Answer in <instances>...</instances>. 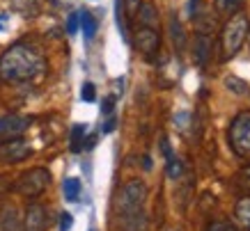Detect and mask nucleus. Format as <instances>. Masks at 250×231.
<instances>
[{"label": "nucleus", "mask_w": 250, "mask_h": 231, "mask_svg": "<svg viewBox=\"0 0 250 231\" xmlns=\"http://www.w3.org/2000/svg\"><path fill=\"white\" fill-rule=\"evenodd\" d=\"M0 231H21V220L14 206H5L0 213Z\"/></svg>", "instance_id": "ddd939ff"}, {"label": "nucleus", "mask_w": 250, "mask_h": 231, "mask_svg": "<svg viewBox=\"0 0 250 231\" xmlns=\"http://www.w3.org/2000/svg\"><path fill=\"white\" fill-rule=\"evenodd\" d=\"M62 190H64V199L67 201H76L78 194H81V181H78L76 176H69V179H64V183H62Z\"/></svg>", "instance_id": "dca6fc26"}, {"label": "nucleus", "mask_w": 250, "mask_h": 231, "mask_svg": "<svg viewBox=\"0 0 250 231\" xmlns=\"http://www.w3.org/2000/svg\"><path fill=\"white\" fill-rule=\"evenodd\" d=\"M136 19L145 28H159V12H156L152 2H143L136 12Z\"/></svg>", "instance_id": "9b49d317"}, {"label": "nucleus", "mask_w": 250, "mask_h": 231, "mask_svg": "<svg viewBox=\"0 0 250 231\" xmlns=\"http://www.w3.org/2000/svg\"><path fill=\"white\" fill-rule=\"evenodd\" d=\"M225 87H228L232 94H236V96H246L250 92L248 82L241 80V78H236V76H228V78H225Z\"/></svg>", "instance_id": "2eb2a0df"}, {"label": "nucleus", "mask_w": 250, "mask_h": 231, "mask_svg": "<svg viewBox=\"0 0 250 231\" xmlns=\"http://www.w3.org/2000/svg\"><path fill=\"white\" fill-rule=\"evenodd\" d=\"M81 98H83V101H87V103H92V101L97 98V87H94L92 82H85L83 90H81Z\"/></svg>", "instance_id": "4be33fe9"}, {"label": "nucleus", "mask_w": 250, "mask_h": 231, "mask_svg": "<svg viewBox=\"0 0 250 231\" xmlns=\"http://www.w3.org/2000/svg\"><path fill=\"white\" fill-rule=\"evenodd\" d=\"M250 32V21L243 12H234L229 16V21L223 25V32H220V41H223V58H234L236 53L241 51L243 41Z\"/></svg>", "instance_id": "7ed1b4c3"}, {"label": "nucleus", "mask_w": 250, "mask_h": 231, "mask_svg": "<svg viewBox=\"0 0 250 231\" xmlns=\"http://www.w3.org/2000/svg\"><path fill=\"white\" fill-rule=\"evenodd\" d=\"M145 201H147V186L143 181H129L126 186H122L117 194V215L124 231L147 229Z\"/></svg>", "instance_id": "f03ea898"}, {"label": "nucleus", "mask_w": 250, "mask_h": 231, "mask_svg": "<svg viewBox=\"0 0 250 231\" xmlns=\"http://www.w3.org/2000/svg\"><path fill=\"white\" fill-rule=\"evenodd\" d=\"M46 71V60L28 44H14L0 55V78L5 82H28Z\"/></svg>", "instance_id": "f257e3e1"}, {"label": "nucleus", "mask_w": 250, "mask_h": 231, "mask_svg": "<svg viewBox=\"0 0 250 231\" xmlns=\"http://www.w3.org/2000/svg\"><path fill=\"white\" fill-rule=\"evenodd\" d=\"M170 35H172V41L177 44V48L182 51L184 44H186V37H184V30H182V23H179V19L177 16H170Z\"/></svg>", "instance_id": "f3484780"}, {"label": "nucleus", "mask_w": 250, "mask_h": 231, "mask_svg": "<svg viewBox=\"0 0 250 231\" xmlns=\"http://www.w3.org/2000/svg\"><path fill=\"white\" fill-rule=\"evenodd\" d=\"M32 156V147L23 137H12L2 140L0 144V163H21Z\"/></svg>", "instance_id": "0eeeda50"}, {"label": "nucleus", "mask_w": 250, "mask_h": 231, "mask_svg": "<svg viewBox=\"0 0 250 231\" xmlns=\"http://www.w3.org/2000/svg\"><path fill=\"white\" fill-rule=\"evenodd\" d=\"M81 28H83L85 37L92 39L97 35V19H94L90 12H81Z\"/></svg>", "instance_id": "6ab92c4d"}, {"label": "nucleus", "mask_w": 250, "mask_h": 231, "mask_svg": "<svg viewBox=\"0 0 250 231\" xmlns=\"http://www.w3.org/2000/svg\"><path fill=\"white\" fill-rule=\"evenodd\" d=\"M133 44L140 53L145 55H152V53L159 51L161 46V35H159V28H145L140 25L136 30V37H133Z\"/></svg>", "instance_id": "1a4fd4ad"}, {"label": "nucleus", "mask_w": 250, "mask_h": 231, "mask_svg": "<svg viewBox=\"0 0 250 231\" xmlns=\"http://www.w3.org/2000/svg\"><path fill=\"white\" fill-rule=\"evenodd\" d=\"M28 128H30V117H23V115H5V117L0 119V140L21 137Z\"/></svg>", "instance_id": "6e6552de"}, {"label": "nucleus", "mask_w": 250, "mask_h": 231, "mask_svg": "<svg viewBox=\"0 0 250 231\" xmlns=\"http://www.w3.org/2000/svg\"><path fill=\"white\" fill-rule=\"evenodd\" d=\"M9 190V181L5 179V176H0V199L5 197V192Z\"/></svg>", "instance_id": "c85d7f7f"}, {"label": "nucleus", "mask_w": 250, "mask_h": 231, "mask_svg": "<svg viewBox=\"0 0 250 231\" xmlns=\"http://www.w3.org/2000/svg\"><path fill=\"white\" fill-rule=\"evenodd\" d=\"M211 48H213V39L205 32H197L193 37V62L197 67H205L209 58H211Z\"/></svg>", "instance_id": "9d476101"}, {"label": "nucleus", "mask_w": 250, "mask_h": 231, "mask_svg": "<svg viewBox=\"0 0 250 231\" xmlns=\"http://www.w3.org/2000/svg\"><path fill=\"white\" fill-rule=\"evenodd\" d=\"M229 147L239 158H250V112L236 115L229 124Z\"/></svg>", "instance_id": "39448f33"}, {"label": "nucleus", "mask_w": 250, "mask_h": 231, "mask_svg": "<svg viewBox=\"0 0 250 231\" xmlns=\"http://www.w3.org/2000/svg\"><path fill=\"white\" fill-rule=\"evenodd\" d=\"M48 183H51V172L46 167H32V170L23 172L19 176L14 190L23 197H28V199H35L48 188Z\"/></svg>", "instance_id": "20e7f679"}, {"label": "nucleus", "mask_w": 250, "mask_h": 231, "mask_svg": "<svg viewBox=\"0 0 250 231\" xmlns=\"http://www.w3.org/2000/svg\"><path fill=\"white\" fill-rule=\"evenodd\" d=\"M246 0H216V9L220 14H234L241 9V5Z\"/></svg>", "instance_id": "412c9836"}, {"label": "nucleus", "mask_w": 250, "mask_h": 231, "mask_svg": "<svg viewBox=\"0 0 250 231\" xmlns=\"http://www.w3.org/2000/svg\"><path fill=\"white\" fill-rule=\"evenodd\" d=\"M140 5H143V0H126V12H129V16H136Z\"/></svg>", "instance_id": "cd10ccee"}, {"label": "nucleus", "mask_w": 250, "mask_h": 231, "mask_svg": "<svg viewBox=\"0 0 250 231\" xmlns=\"http://www.w3.org/2000/svg\"><path fill=\"white\" fill-rule=\"evenodd\" d=\"M113 108H115V98L113 96H106V98H104V105H101V112H104V115H110V112H113Z\"/></svg>", "instance_id": "bb28decb"}, {"label": "nucleus", "mask_w": 250, "mask_h": 231, "mask_svg": "<svg viewBox=\"0 0 250 231\" xmlns=\"http://www.w3.org/2000/svg\"><path fill=\"white\" fill-rule=\"evenodd\" d=\"M78 28H81V14H69V19H67V32L69 35H76L78 32Z\"/></svg>", "instance_id": "b1692460"}, {"label": "nucleus", "mask_w": 250, "mask_h": 231, "mask_svg": "<svg viewBox=\"0 0 250 231\" xmlns=\"http://www.w3.org/2000/svg\"><path fill=\"white\" fill-rule=\"evenodd\" d=\"M51 224L48 209L39 201H30L23 213V231H46Z\"/></svg>", "instance_id": "423d86ee"}, {"label": "nucleus", "mask_w": 250, "mask_h": 231, "mask_svg": "<svg viewBox=\"0 0 250 231\" xmlns=\"http://www.w3.org/2000/svg\"><path fill=\"white\" fill-rule=\"evenodd\" d=\"M243 183H246V186L250 188V165L246 167V170H243Z\"/></svg>", "instance_id": "7c9ffc66"}, {"label": "nucleus", "mask_w": 250, "mask_h": 231, "mask_svg": "<svg viewBox=\"0 0 250 231\" xmlns=\"http://www.w3.org/2000/svg\"><path fill=\"white\" fill-rule=\"evenodd\" d=\"M115 124H117V121H115V117H110V119L106 121V126H104V131H106V133H110V131H115Z\"/></svg>", "instance_id": "c756f323"}, {"label": "nucleus", "mask_w": 250, "mask_h": 231, "mask_svg": "<svg viewBox=\"0 0 250 231\" xmlns=\"http://www.w3.org/2000/svg\"><path fill=\"white\" fill-rule=\"evenodd\" d=\"M234 217L243 229H250V197H241V199L236 201Z\"/></svg>", "instance_id": "4468645a"}, {"label": "nucleus", "mask_w": 250, "mask_h": 231, "mask_svg": "<svg viewBox=\"0 0 250 231\" xmlns=\"http://www.w3.org/2000/svg\"><path fill=\"white\" fill-rule=\"evenodd\" d=\"M71 224H74V217H71V213H60V231H69L71 229Z\"/></svg>", "instance_id": "393cba45"}, {"label": "nucleus", "mask_w": 250, "mask_h": 231, "mask_svg": "<svg viewBox=\"0 0 250 231\" xmlns=\"http://www.w3.org/2000/svg\"><path fill=\"white\" fill-rule=\"evenodd\" d=\"M85 131H87V126H85V124H76V126L71 128V151H74V154L83 149Z\"/></svg>", "instance_id": "aec40b11"}, {"label": "nucleus", "mask_w": 250, "mask_h": 231, "mask_svg": "<svg viewBox=\"0 0 250 231\" xmlns=\"http://www.w3.org/2000/svg\"><path fill=\"white\" fill-rule=\"evenodd\" d=\"M207 231H234V227L229 222H211L207 227Z\"/></svg>", "instance_id": "a878e982"}, {"label": "nucleus", "mask_w": 250, "mask_h": 231, "mask_svg": "<svg viewBox=\"0 0 250 231\" xmlns=\"http://www.w3.org/2000/svg\"><path fill=\"white\" fill-rule=\"evenodd\" d=\"M115 19H117V25H120V32L122 37L126 39V25H124V14H122V0H115Z\"/></svg>", "instance_id": "5701e85b"}, {"label": "nucleus", "mask_w": 250, "mask_h": 231, "mask_svg": "<svg viewBox=\"0 0 250 231\" xmlns=\"http://www.w3.org/2000/svg\"><path fill=\"white\" fill-rule=\"evenodd\" d=\"M7 2L14 12H19V14L25 16V19L37 16L39 9H42V0H7Z\"/></svg>", "instance_id": "f8f14e48"}, {"label": "nucleus", "mask_w": 250, "mask_h": 231, "mask_svg": "<svg viewBox=\"0 0 250 231\" xmlns=\"http://www.w3.org/2000/svg\"><path fill=\"white\" fill-rule=\"evenodd\" d=\"M166 172H167V179H179L182 176V172H184V165H182V160L174 156V154H170L167 156V160H166Z\"/></svg>", "instance_id": "a211bd4d"}]
</instances>
